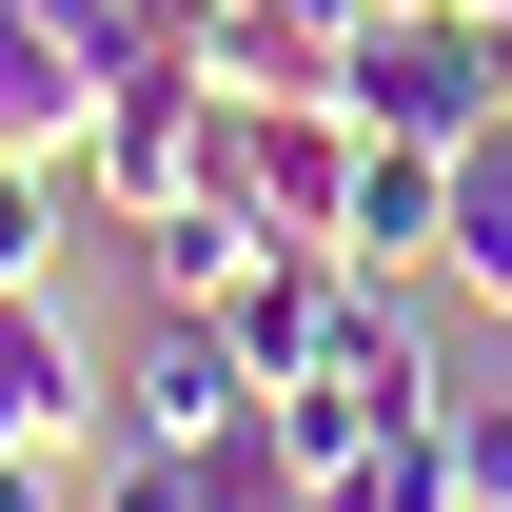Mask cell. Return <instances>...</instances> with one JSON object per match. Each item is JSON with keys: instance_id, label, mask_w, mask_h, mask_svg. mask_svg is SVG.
<instances>
[{"instance_id": "1", "label": "cell", "mask_w": 512, "mask_h": 512, "mask_svg": "<svg viewBox=\"0 0 512 512\" xmlns=\"http://www.w3.org/2000/svg\"><path fill=\"white\" fill-rule=\"evenodd\" d=\"M335 99L375 138H434V158H473V119L512 99V20H473V0H375L355 40H335Z\"/></svg>"}, {"instance_id": "2", "label": "cell", "mask_w": 512, "mask_h": 512, "mask_svg": "<svg viewBox=\"0 0 512 512\" xmlns=\"http://www.w3.org/2000/svg\"><path fill=\"white\" fill-rule=\"evenodd\" d=\"M197 119H217V79H197V60H119L60 178H79V197L138 237V217H178V197H197Z\"/></svg>"}, {"instance_id": "3", "label": "cell", "mask_w": 512, "mask_h": 512, "mask_svg": "<svg viewBox=\"0 0 512 512\" xmlns=\"http://www.w3.org/2000/svg\"><path fill=\"white\" fill-rule=\"evenodd\" d=\"M276 394H256V355H237V316H158L119 355V453H217V434H256Z\"/></svg>"}, {"instance_id": "4", "label": "cell", "mask_w": 512, "mask_h": 512, "mask_svg": "<svg viewBox=\"0 0 512 512\" xmlns=\"http://www.w3.org/2000/svg\"><path fill=\"white\" fill-rule=\"evenodd\" d=\"M434 237H453V158H434V138H375V158H355V197H335V276H375V296H394V276H434Z\"/></svg>"}, {"instance_id": "5", "label": "cell", "mask_w": 512, "mask_h": 512, "mask_svg": "<svg viewBox=\"0 0 512 512\" xmlns=\"http://www.w3.org/2000/svg\"><path fill=\"white\" fill-rule=\"evenodd\" d=\"M138 276H158V316H237L276 276V217L256 197H178V217H138Z\"/></svg>"}, {"instance_id": "6", "label": "cell", "mask_w": 512, "mask_h": 512, "mask_svg": "<svg viewBox=\"0 0 512 512\" xmlns=\"http://www.w3.org/2000/svg\"><path fill=\"white\" fill-rule=\"evenodd\" d=\"M79 119H99V60L40 0H0V158H79Z\"/></svg>"}, {"instance_id": "7", "label": "cell", "mask_w": 512, "mask_h": 512, "mask_svg": "<svg viewBox=\"0 0 512 512\" xmlns=\"http://www.w3.org/2000/svg\"><path fill=\"white\" fill-rule=\"evenodd\" d=\"M99 434V375H79V335L40 296H0V453H79Z\"/></svg>"}, {"instance_id": "8", "label": "cell", "mask_w": 512, "mask_h": 512, "mask_svg": "<svg viewBox=\"0 0 512 512\" xmlns=\"http://www.w3.org/2000/svg\"><path fill=\"white\" fill-rule=\"evenodd\" d=\"M434 276L473 296V316H512V178H493V158H453V237H434Z\"/></svg>"}, {"instance_id": "9", "label": "cell", "mask_w": 512, "mask_h": 512, "mask_svg": "<svg viewBox=\"0 0 512 512\" xmlns=\"http://www.w3.org/2000/svg\"><path fill=\"white\" fill-rule=\"evenodd\" d=\"M434 453H453V512H512V394H473V375H453Z\"/></svg>"}, {"instance_id": "10", "label": "cell", "mask_w": 512, "mask_h": 512, "mask_svg": "<svg viewBox=\"0 0 512 512\" xmlns=\"http://www.w3.org/2000/svg\"><path fill=\"white\" fill-rule=\"evenodd\" d=\"M60 276V158H0V296Z\"/></svg>"}, {"instance_id": "11", "label": "cell", "mask_w": 512, "mask_h": 512, "mask_svg": "<svg viewBox=\"0 0 512 512\" xmlns=\"http://www.w3.org/2000/svg\"><path fill=\"white\" fill-rule=\"evenodd\" d=\"M99 512H217V493H197V453H99Z\"/></svg>"}, {"instance_id": "12", "label": "cell", "mask_w": 512, "mask_h": 512, "mask_svg": "<svg viewBox=\"0 0 512 512\" xmlns=\"http://www.w3.org/2000/svg\"><path fill=\"white\" fill-rule=\"evenodd\" d=\"M217 20L237 0H138V60H217Z\"/></svg>"}, {"instance_id": "13", "label": "cell", "mask_w": 512, "mask_h": 512, "mask_svg": "<svg viewBox=\"0 0 512 512\" xmlns=\"http://www.w3.org/2000/svg\"><path fill=\"white\" fill-rule=\"evenodd\" d=\"M40 20H60V40H79V60H99V79L138 60V0H40Z\"/></svg>"}, {"instance_id": "14", "label": "cell", "mask_w": 512, "mask_h": 512, "mask_svg": "<svg viewBox=\"0 0 512 512\" xmlns=\"http://www.w3.org/2000/svg\"><path fill=\"white\" fill-rule=\"evenodd\" d=\"M0 512H79V453H0Z\"/></svg>"}, {"instance_id": "15", "label": "cell", "mask_w": 512, "mask_h": 512, "mask_svg": "<svg viewBox=\"0 0 512 512\" xmlns=\"http://www.w3.org/2000/svg\"><path fill=\"white\" fill-rule=\"evenodd\" d=\"M473 158H493V178H512V99H493V119H473Z\"/></svg>"}, {"instance_id": "16", "label": "cell", "mask_w": 512, "mask_h": 512, "mask_svg": "<svg viewBox=\"0 0 512 512\" xmlns=\"http://www.w3.org/2000/svg\"><path fill=\"white\" fill-rule=\"evenodd\" d=\"M316 512H394V493H316Z\"/></svg>"}, {"instance_id": "17", "label": "cell", "mask_w": 512, "mask_h": 512, "mask_svg": "<svg viewBox=\"0 0 512 512\" xmlns=\"http://www.w3.org/2000/svg\"><path fill=\"white\" fill-rule=\"evenodd\" d=\"M473 20H512V0H473Z\"/></svg>"}]
</instances>
